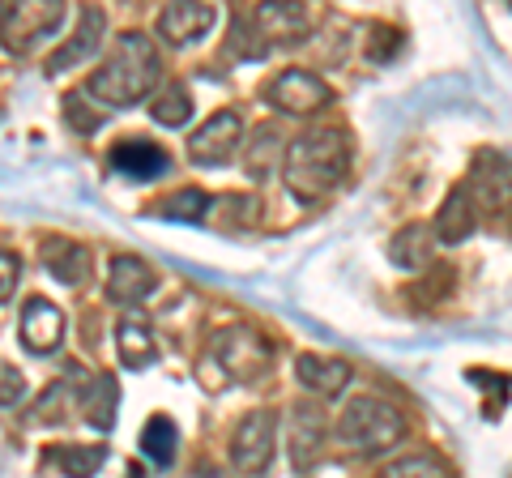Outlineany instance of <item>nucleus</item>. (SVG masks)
<instances>
[{"label": "nucleus", "instance_id": "423d86ee", "mask_svg": "<svg viewBox=\"0 0 512 478\" xmlns=\"http://www.w3.org/2000/svg\"><path fill=\"white\" fill-rule=\"evenodd\" d=\"M64 22V5H5L0 0V39L13 52H30L39 39L56 35Z\"/></svg>", "mask_w": 512, "mask_h": 478}, {"label": "nucleus", "instance_id": "bb28decb", "mask_svg": "<svg viewBox=\"0 0 512 478\" xmlns=\"http://www.w3.org/2000/svg\"><path fill=\"white\" fill-rule=\"evenodd\" d=\"M64 116H69V124L77 133H94L103 124V116L99 111H90V107H82V94H69V99H64Z\"/></svg>", "mask_w": 512, "mask_h": 478}, {"label": "nucleus", "instance_id": "1a4fd4ad", "mask_svg": "<svg viewBox=\"0 0 512 478\" xmlns=\"http://www.w3.org/2000/svg\"><path fill=\"white\" fill-rule=\"evenodd\" d=\"M107 163L116 175H124V180H163L171 158H167L163 146H154V141L128 137V141H120V146H111Z\"/></svg>", "mask_w": 512, "mask_h": 478}, {"label": "nucleus", "instance_id": "2eb2a0df", "mask_svg": "<svg viewBox=\"0 0 512 478\" xmlns=\"http://www.w3.org/2000/svg\"><path fill=\"white\" fill-rule=\"evenodd\" d=\"M474 227H478V210H474L470 193H466V188H453V193H448V201L440 205L431 235H436L440 244H466V239L474 235Z\"/></svg>", "mask_w": 512, "mask_h": 478}, {"label": "nucleus", "instance_id": "dca6fc26", "mask_svg": "<svg viewBox=\"0 0 512 478\" xmlns=\"http://www.w3.org/2000/svg\"><path fill=\"white\" fill-rule=\"evenodd\" d=\"M214 22H218V13L210 5H167L163 13H158V35H163L167 43H192V39H201Z\"/></svg>", "mask_w": 512, "mask_h": 478}, {"label": "nucleus", "instance_id": "a211bd4d", "mask_svg": "<svg viewBox=\"0 0 512 478\" xmlns=\"http://www.w3.org/2000/svg\"><path fill=\"white\" fill-rule=\"evenodd\" d=\"M295 372H299L303 385H308L312 393H320V397H338L350 385V376H355L346 359H320V355H299Z\"/></svg>", "mask_w": 512, "mask_h": 478}, {"label": "nucleus", "instance_id": "7ed1b4c3", "mask_svg": "<svg viewBox=\"0 0 512 478\" xmlns=\"http://www.w3.org/2000/svg\"><path fill=\"white\" fill-rule=\"evenodd\" d=\"M402 436H406L402 410L389 406L384 397H355L338 419V440L355 453H384Z\"/></svg>", "mask_w": 512, "mask_h": 478}, {"label": "nucleus", "instance_id": "6ab92c4d", "mask_svg": "<svg viewBox=\"0 0 512 478\" xmlns=\"http://www.w3.org/2000/svg\"><path fill=\"white\" fill-rule=\"evenodd\" d=\"M116 406H120V385L111 376H94L86 380L82 389V414L90 427H99V432H107L111 423H116Z\"/></svg>", "mask_w": 512, "mask_h": 478}, {"label": "nucleus", "instance_id": "5701e85b", "mask_svg": "<svg viewBox=\"0 0 512 478\" xmlns=\"http://www.w3.org/2000/svg\"><path fill=\"white\" fill-rule=\"evenodd\" d=\"M150 116L158 120V124H167V129H180V124H188V116H192V94L180 86V82H171V86H163L150 99Z\"/></svg>", "mask_w": 512, "mask_h": 478}, {"label": "nucleus", "instance_id": "4be33fe9", "mask_svg": "<svg viewBox=\"0 0 512 478\" xmlns=\"http://www.w3.org/2000/svg\"><path fill=\"white\" fill-rule=\"evenodd\" d=\"M389 257H393V265H402V269H423L427 257H431V231L423 227V222H410V227H402L393 235Z\"/></svg>", "mask_w": 512, "mask_h": 478}, {"label": "nucleus", "instance_id": "20e7f679", "mask_svg": "<svg viewBox=\"0 0 512 478\" xmlns=\"http://www.w3.org/2000/svg\"><path fill=\"white\" fill-rule=\"evenodd\" d=\"M210 363H218V376L222 380H256L269 372L274 363V346L261 329L252 325H227L222 333H214L210 342Z\"/></svg>", "mask_w": 512, "mask_h": 478}, {"label": "nucleus", "instance_id": "393cba45", "mask_svg": "<svg viewBox=\"0 0 512 478\" xmlns=\"http://www.w3.org/2000/svg\"><path fill=\"white\" fill-rule=\"evenodd\" d=\"M210 205H214V201L205 197L201 188H184V193H175V197H167V201L150 205V214H158V218H175V222H201Z\"/></svg>", "mask_w": 512, "mask_h": 478}, {"label": "nucleus", "instance_id": "f3484780", "mask_svg": "<svg viewBox=\"0 0 512 478\" xmlns=\"http://www.w3.org/2000/svg\"><path fill=\"white\" fill-rule=\"evenodd\" d=\"M103 9H86L82 13V26H77V35L60 47L56 56H47V73H60V69H69V65H82L86 56L99 52V43H103Z\"/></svg>", "mask_w": 512, "mask_h": 478}, {"label": "nucleus", "instance_id": "cd10ccee", "mask_svg": "<svg viewBox=\"0 0 512 478\" xmlns=\"http://www.w3.org/2000/svg\"><path fill=\"white\" fill-rule=\"evenodd\" d=\"M22 393H26V376L13 368L9 359H0V406L22 402Z\"/></svg>", "mask_w": 512, "mask_h": 478}, {"label": "nucleus", "instance_id": "4468645a", "mask_svg": "<svg viewBox=\"0 0 512 478\" xmlns=\"http://www.w3.org/2000/svg\"><path fill=\"white\" fill-rule=\"evenodd\" d=\"M320 449H325V414L303 402L291 414V461H295V470H312Z\"/></svg>", "mask_w": 512, "mask_h": 478}, {"label": "nucleus", "instance_id": "412c9836", "mask_svg": "<svg viewBox=\"0 0 512 478\" xmlns=\"http://www.w3.org/2000/svg\"><path fill=\"white\" fill-rule=\"evenodd\" d=\"M175 449H180V427H175L167 414H154V419L141 427V453H146L154 466H171Z\"/></svg>", "mask_w": 512, "mask_h": 478}, {"label": "nucleus", "instance_id": "6e6552de", "mask_svg": "<svg viewBox=\"0 0 512 478\" xmlns=\"http://www.w3.org/2000/svg\"><path fill=\"white\" fill-rule=\"evenodd\" d=\"M239 137H244V124H239L235 111H214V116L188 137V158L192 163H227L239 150Z\"/></svg>", "mask_w": 512, "mask_h": 478}, {"label": "nucleus", "instance_id": "c756f323", "mask_svg": "<svg viewBox=\"0 0 512 478\" xmlns=\"http://www.w3.org/2000/svg\"><path fill=\"white\" fill-rule=\"evenodd\" d=\"M278 150V129H261V146H252V158H248V171L261 180V175L269 171V158H274Z\"/></svg>", "mask_w": 512, "mask_h": 478}, {"label": "nucleus", "instance_id": "9d476101", "mask_svg": "<svg viewBox=\"0 0 512 478\" xmlns=\"http://www.w3.org/2000/svg\"><path fill=\"white\" fill-rule=\"evenodd\" d=\"M466 193L474 201V210H504V205H512V167L504 163V158L495 154H483L478 158V167L470 175Z\"/></svg>", "mask_w": 512, "mask_h": 478}, {"label": "nucleus", "instance_id": "c85d7f7f", "mask_svg": "<svg viewBox=\"0 0 512 478\" xmlns=\"http://www.w3.org/2000/svg\"><path fill=\"white\" fill-rule=\"evenodd\" d=\"M18 282H22V257L9 248H0V304L18 291Z\"/></svg>", "mask_w": 512, "mask_h": 478}, {"label": "nucleus", "instance_id": "ddd939ff", "mask_svg": "<svg viewBox=\"0 0 512 478\" xmlns=\"http://www.w3.org/2000/svg\"><path fill=\"white\" fill-rule=\"evenodd\" d=\"M150 291H154V269L141 257H116V261H111V269H107V295L116 299V304L133 308Z\"/></svg>", "mask_w": 512, "mask_h": 478}, {"label": "nucleus", "instance_id": "f8f14e48", "mask_svg": "<svg viewBox=\"0 0 512 478\" xmlns=\"http://www.w3.org/2000/svg\"><path fill=\"white\" fill-rule=\"evenodd\" d=\"M39 257L47 265V274L60 278L64 286H77L82 278H90V248L86 244H73L64 235H47L39 244Z\"/></svg>", "mask_w": 512, "mask_h": 478}, {"label": "nucleus", "instance_id": "39448f33", "mask_svg": "<svg viewBox=\"0 0 512 478\" xmlns=\"http://www.w3.org/2000/svg\"><path fill=\"white\" fill-rule=\"evenodd\" d=\"M274 432H278V419L269 410H252V414H244V423L235 427L231 461L244 478H256L269 470V461H274Z\"/></svg>", "mask_w": 512, "mask_h": 478}, {"label": "nucleus", "instance_id": "9b49d317", "mask_svg": "<svg viewBox=\"0 0 512 478\" xmlns=\"http://www.w3.org/2000/svg\"><path fill=\"white\" fill-rule=\"evenodd\" d=\"M22 342L35 350V355H47V350H56L60 338H64V312L52 304V299H30L26 312H22Z\"/></svg>", "mask_w": 512, "mask_h": 478}, {"label": "nucleus", "instance_id": "f257e3e1", "mask_svg": "<svg viewBox=\"0 0 512 478\" xmlns=\"http://www.w3.org/2000/svg\"><path fill=\"white\" fill-rule=\"evenodd\" d=\"M350 167V146L342 129H312L282 158V180L299 201H320L346 180Z\"/></svg>", "mask_w": 512, "mask_h": 478}, {"label": "nucleus", "instance_id": "f03ea898", "mask_svg": "<svg viewBox=\"0 0 512 478\" xmlns=\"http://www.w3.org/2000/svg\"><path fill=\"white\" fill-rule=\"evenodd\" d=\"M154 82H158V52L146 35L133 30V35L116 43V52L103 60V69L90 73L86 94L107 107H133L154 90Z\"/></svg>", "mask_w": 512, "mask_h": 478}, {"label": "nucleus", "instance_id": "0eeeda50", "mask_svg": "<svg viewBox=\"0 0 512 478\" xmlns=\"http://www.w3.org/2000/svg\"><path fill=\"white\" fill-rule=\"evenodd\" d=\"M265 103H274L286 116H312V111L333 103V90L308 69H286L265 86Z\"/></svg>", "mask_w": 512, "mask_h": 478}, {"label": "nucleus", "instance_id": "b1692460", "mask_svg": "<svg viewBox=\"0 0 512 478\" xmlns=\"http://www.w3.org/2000/svg\"><path fill=\"white\" fill-rule=\"evenodd\" d=\"M116 350H120V363H124V368H150V363H154V338H150V329L137 325V321L120 325Z\"/></svg>", "mask_w": 512, "mask_h": 478}, {"label": "nucleus", "instance_id": "aec40b11", "mask_svg": "<svg viewBox=\"0 0 512 478\" xmlns=\"http://www.w3.org/2000/svg\"><path fill=\"white\" fill-rule=\"evenodd\" d=\"M47 461L52 466H60L69 478H94L99 474V466L107 461V449L103 444H56V449H47Z\"/></svg>", "mask_w": 512, "mask_h": 478}, {"label": "nucleus", "instance_id": "7c9ffc66", "mask_svg": "<svg viewBox=\"0 0 512 478\" xmlns=\"http://www.w3.org/2000/svg\"><path fill=\"white\" fill-rule=\"evenodd\" d=\"M192 478H227V474H222L218 466H197V474H192Z\"/></svg>", "mask_w": 512, "mask_h": 478}, {"label": "nucleus", "instance_id": "a878e982", "mask_svg": "<svg viewBox=\"0 0 512 478\" xmlns=\"http://www.w3.org/2000/svg\"><path fill=\"white\" fill-rule=\"evenodd\" d=\"M380 478H453V470H448L436 453H414V457L393 461Z\"/></svg>", "mask_w": 512, "mask_h": 478}]
</instances>
